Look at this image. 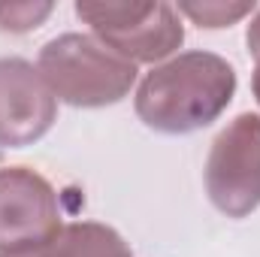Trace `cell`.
<instances>
[{
    "mask_svg": "<svg viewBox=\"0 0 260 257\" xmlns=\"http://www.w3.org/2000/svg\"><path fill=\"white\" fill-rule=\"evenodd\" d=\"M236 94V70L215 52H185L145 73L136 91V115L160 133L209 127Z\"/></svg>",
    "mask_w": 260,
    "mask_h": 257,
    "instance_id": "1",
    "label": "cell"
},
{
    "mask_svg": "<svg viewBox=\"0 0 260 257\" xmlns=\"http://www.w3.org/2000/svg\"><path fill=\"white\" fill-rule=\"evenodd\" d=\"M37 70L55 100L79 109L121 103L136 82V64L88 34H61L49 40L40 49Z\"/></svg>",
    "mask_w": 260,
    "mask_h": 257,
    "instance_id": "2",
    "label": "cell"
},
{
    "mask_svg": "<svg viewBox=\"0 0 260 257\" xmlns=\"http://www.w3.org/2000/svg\"><path fill=\"white\" fill-rule=\"evenodd\" d=\"M76 15L94 30V37L127 58L130 64H157L179 52L185 43L182 15L173 3H115V0H79Z\"/></svg>",
    "mask_w": 260,
    "mask_h": 257,
    "instance_id": "3",
    "label": "cell"
},
{
    "mask_svg": "<svg viewBox=\"0 0 260 257\" xmlns=\"http://www.w3.org/2000/svg\"><path fill=\"white\" fill-rule=\"evenodd\" d=\"M206 194L227 218H245L260 206V115L242 112L212 139Z\"/></svg>",
    "mask_w": 260,
    "mask_h": 257,
    "instance_id": "4",
    "label": "cell"
},
{
    "mask_svg": "<svg viewBox=\"0 0 260 257\" xmlns=\"http://www.w3.org/2000/svg\"><path fill=\"white\" fill-rule=\"evenodd\" d=\"M58 194L27 167L0 170V254L34 251L61 230Z\"/></svg>",
    "mask_w": 260,
    "mask_h": 257,
    "instance_id": "5",
    "label": "cell"
},
{
    "mask_svg": "<svg viewBox=\"0 0 260 257\" xmlns=\"http://www.w3.org/2000/svg\"><path fill=\"white\" fill-rule=\"evenodd\" d=\"M58 118V100L40 70L24 58H0V148L43 139Z\"/></svg>",
    "mask_w": 260,
    "mask_h": 257,
    "instance_id": "6",
    "label": "cell"
},
{
    "mask_svg": "<svg viewBox=\"0 0 260 257\" xmlns=\"http://www.w3.org/2000/svg\"><path fill=\"white\" fill-rule=\"evenodd\" d=\"M27 257H133L118 230L97 221L64 224L46 245L27 251Z\"/></svg>",
    "mask_w": 260,
    "mask_h": 257,
    "instance_id": "7",
    "label": "cell"
},
{
    "mask_svg": "<svg viewBox=\"0 0 260 257\" xmlns=\"http://www.w3.org/2000/svg\"><path fill=\"white\" fill-rule=\"evenodd\" d=\"M179 15H188L200 27H230L239 18L254 12V3H224V0H203V3H179Z\"/></svg>",
    "mask_w": 260,
    "mask_h": 257,
    "instance_id": "8",
    "label": "cell"
},
{
    "mask_svg": "<svg viewBox=\"0 0 260 257\" xmlns=\"http://www.w3.org/2000/svg\"><path fill=\"white\" fill-rule=\"evenodd\" d=\"M52 3H9L0 6V30H12V34H27L34 27H40L49 15H52Z\"/></svg>",
    "mask_w": 260,
    "mask_h": 257,
    "instance_id": "9",
    "label": "cell"
},
{
    "mask_svg": "<svg viewBox=\"0 0 260 257\" xmlns=\"http://www.w3.org/2000/svg\"><path fill=\"white\" fill-rule=\"evenodd\" d=\"M245 43H248V52H251V58L260 64V9H257V15L251 18V24H248Z\"/></svg>",
    "mask_w": 260,
    "mask_h": 257,
    "instance_id": "10",
    "label": "cell"
},
{
    "mask_svg": "<svg viewBox=\"0 0 260 257\" xmlns=\"http://www.w3.org/2000/svg\"><path fill=\"white\" fill-rule=\"evenodd\" d=\"M251 88H254V97H257V103H260V64H257V70H254V79H251Z\"/></svg>",
    "mask_w": 260,
    "mask_h": 257,
    "instance_id": "11",
    "label": "cell"
}]
</instances>
